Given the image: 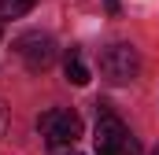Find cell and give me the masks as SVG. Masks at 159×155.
Returning a JSON list of instances; mask_svg holds the SVG:
<instances>
[{"label": "cell", "instance_id": "6da1fadb", "mask_svg": "<svg viewBox=\"0 0 159 155\" xmlns=\"http://www.w3.org/2000/svg\"><path fill=\"white\" fill-rule=\"evenodd\" d=\"M37 129H41L48 148H70L81 137V118L74 111H67V107H48L37 118Z\"/></svg>", "mask_w": 159, "mask_h": 155}, {"label": "cell", "instance_id": "7a4b0ae2", "mask_svg": "<svg viewBox=\"0 0 159 155\" xmlns=\"http://www.w3.org/2000/svg\"><path fill=\"white\" fill-rule=\"evenodd\" d=\"M137 70H141V55H137L133 44H111V48H104V55H100V74H104V81L129 85L137 78Z\"/></svg>", "mask_w": 159, "mask_h": 155}, {"label": "cell", "instance_id": "3957f363", "mask_svg": "<svg viewBox=\"0 0 159 155\" xmlns=\"http://www.w3.org/2000/svg\"><path fill=\"white\" fill-rule=\"evenodd\" d=\"M15 55L30 67V70H48L56 63V41L41 30H30L22 37H15Z\"/></svg>", "mask_w": 159, "mask_h": 155}, {"label": "cell", "instance_id": "277c9868", "mask_svg": "<svg viewBox=\"0 0 159 155\" xmlns=\"http://www.w3.org/2000/svg\"><path fill=\"white\" fill-rule=\"evenodd\" d=\"M96 155H126V140H129V129L122 126V118H115L111 111H104L96 122Z\"/></svg>", "mask_w": 159, "mask_h": 155}, {"label": "cell", "instance_id": "5b68a950", "mask_svg": "<svg viewBox=\"0 0 159 155\" xmlns=\"http://www.w3.org/2000/svg\"><path fill=\"white\" fill-rule=\"evenodd\" d=\"M63 70H67V81H70V85H89V78H93V70H89L85 59H81V48H67Z\"/></svg>", "mask_w": 159, "mask_h": 155}, {"label": "cell", "instance_id": "8992f818", "mask_svg": "<svg viewBox=\"0 0 159 155\" xmlns=\"http://www.w3.org/2000/svg\"><path fill=\"white\" fill-rule=\"evenodd\" d=\"M34 4H37V0H0V22H4V19H19V15H26Z\"/></svg>", "mask_w": 159, "mask_h": 155}, {"label": "cell", "instance_id": "52a82bcc", "mask_svg": "<svg viewBox=\"0 0 159 155\" xmlns=\"http://www.w3.org/2000/svg\"><path fill=\"white\" fill-rule=\"evenodd\" d=\"M7 126H11V111L4 107V100H0V137L7 133Z\"/></svg>", "mask_w": 159, "mask_h": 155}, {"label": "cell", "instance_id": "ba28073f", "mask_svg": "<svg viewBox=\"0 0 159 155\" xmlns=\"http://www.w3.org/2000/svg\"><path fill=\"white\" fill-rule=\"evenodd\" d=\"M126 155H141V144H137V140H133V137H129V140H126Z\"/></svg>", "mask_w": 159, "mask_h": 155}, {"label": "cell", "instance_id": "9c48e42d", "mask_svg": "<svg viewBox=\"0 0 159 155\" xmlns=\"http://www.w3.org/2000/svg\"><path fill=\"white\" fill-rule=\"evenodd\" d=\"M104 7H107L111 15H119V0H104Z\"/></svg>", "mask_w": 159, "mask_h": 155}, {"label": "cell", "instance_id": "30bf717a", "mask_svg": "<svg viewBox=\"0 0 159 155\" xmlns=\"http://www.w3.org/2000/svg\"><path fill=\"white\" fill-rule=\"evenodd\" d=\"M152 155H159V148H152Z\"/></svg>", "mask_w": 159, "mask_h": 155}, {"label": "cell", "instance_id": "8fae6325", "mask_svg": "<svg viewBox=\"0 0 159 155\" xmlns=\"http://www.w3.org/2000/svg\"><path fill=\"white\" fill-rule=\"evenodd\" d=\"M0 37H4V30H0Z\"/></svg>", "mask_w": 159, "mask_h": 155}, {"label": "cell", "instance_id": "7c38bea8", "mask_svg": "<svg viewBox=\"0 0 159 155\" xmlns=\"http://www.w3.org/2000/svg\"><path fill=\"white\" fill-rule=\"evenodd\" d=\"M74 155H78V152H74Z\"/></svg>", "mask_w": 159, "mask_h": 155}]
</instances>
